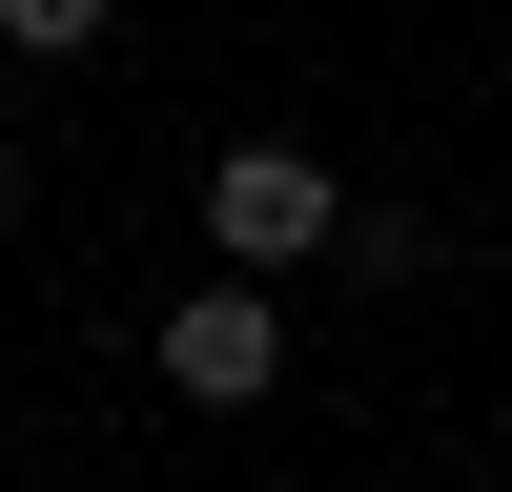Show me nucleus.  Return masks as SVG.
Listing matches in <instances>:
<instances>
[{
  "label": "nucleus",
  "mask_w": 512,
  "mask_h": 492,
  "mask_svg": "<svg viewBox=\"0 0 512 492\" xmlns=\"http://www.w3.org/2000/svg\"><path fill=\"white\" fill-rule=\"evenodd\" d=\"M267 369H287V308H267V287H185V308H164V390H185V410H246Z\"/></svg>",
  "instance_id": "f03ea898"
},
{
  "label": "nucleus",
  "mask_w": 512,
  "mask_h": 492,
  "mask_svg": "<svg viewBox=\"0 0 512 492\" xmlns=\"http://www.w3.org/2000/svg\"><path fill=\"white\" fill-rule=\"evenodd\" d=\"M103 21H123V0H0V41H21V62H82Z\"/></svg>",
  "instance_id": "7ed1b4c3"
},
{
  "label": "nucleus",
  "mask_w": 512,
  "mask_h": 492,
  "mask_svg": "<svg viewBox=\"0 0 512 492\" xmlns=\"http://www.w3.org/2000/svg\"><path fill=\"white\" fill-rule=\"evenodd\" d=\"M0 205H21V144H0Z\"/></svg>",
  "instance_id": "20e7f679"
},
{
  "label": "nucleus",
  "mask_w": 512,
  "mask_h": 492,
  "mask_svg": "<svg viewBox=\"0 0 512 492\" xmlns=\"http://www.w3.org/2000/svg\"><path fill=\"white\" fill-rule=\"evenodd\" d=\"M205 226H226V267L267 287V267H308V246L349 226V185H328L308 144H226V164H205Z\"/></svg>",
  "instance_id": "f257e3e1"
}]
</instances>
